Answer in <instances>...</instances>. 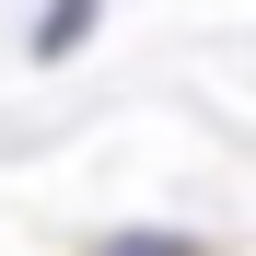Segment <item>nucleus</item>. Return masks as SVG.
<instances>
[{
    "label": "nucleus",
    "mask_w": 256,
    "mask_h": 256,
    "mask_svg": "<svg viewBox=\"0 0 256 256\" xmlns=\"http://www.w3.org/2000/svg\"><path fill=\"white\" fill-rule=\"evenodd\" d=\"M105 256H198V244H105Z\"/></svg>",
    "instance_id": "nucleus-2"
},
{
    "label": "nucleus",
    "mask_w": 256,
    "mask_h": 256,
    "mask_svg": "<svg viewBox=\"0 0 256 256\" xmlns=\"http://www.w3.org/2000/svg\"><path fill=\"white\" fill-rule=\"evenodd\" d=\"M82 24H94V0H47V35H35V58H70Z\"/></svg>",
    "instance_id": "nucleus-1"
}]
</instances>
